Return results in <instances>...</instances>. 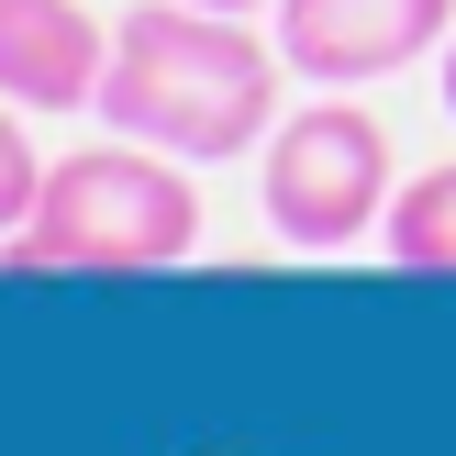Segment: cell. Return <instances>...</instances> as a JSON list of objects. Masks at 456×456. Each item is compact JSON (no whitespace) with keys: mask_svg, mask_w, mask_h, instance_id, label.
<instances>
[{"mask_svg":"<svg viewBox=\"0 0 456 456\" xmlns=\"http://www.w3.org/2000/svg\"><path fill=\"white\" fill-rule=\"evenodd\" d=\"M190 156L167 145H78L45 167V200L22 234H0V267L34 279V267H67V279H134V267H178L200 245V190Z\"/></svg>","mask_w":456,"mask_h":456,"instance_id":"7a4b0ae2","label":"cell"},{"mask_svg":"<svg viewBox=\"0 0 456 456\" xmlns=\"http://www.w3.org/2000/svg\"><path fill=\"white\" fill-rule=\"evenodd\" d=\"M34 200H45V156H34V134H22V101H0V234H22Z\"/></svg>","mask_w":456,"mask_h":456,"instance_id":"52a82bcc","label":"cell"},{"mask_svg":"<svg viewBox=\"0 0 456 456\" xmlns=\"http://www.w3.org/2000/svg\"><path fill=\"white\" fill-rule=\"evenodd\" d=\"M267 234L301 245V256H346L356 234H379L401 200L390 178V123H379L368 101H312V111H279V134H267Z\"/></svg>","mask_w":456,"mask_h":456,"instance_id":"3957f363","label":"cell"},{"mask_svg":"<svg viewBox=\"0 0 456 456\" xmlns=\"http://www.w3.org/2000/svg\"><path fill=\"white\" fill-rule=\"evenodd\" d=\"M456 34V0H279V56L312 89H368Z\"/></svg>","mask_w":456,"mask_h":456,"instance_id":"277c9868","label":"cell"},{"mask_svg":"<svg viewBox=\"0 0 456 456\" xmlns=\"http://www.w3.org/2000/svg\"><path fill=\"white\" fill-rule=\"evenodd\" d=\"M212 12H256V0H212ZM267 12H279V0H267Z\"/></svg>","mask_w":456,"mask_h":456,"instance_id":"9c48e42d","label":"cell"},{"mask_svg":"<svg viewBox=\"0 0 456 456\" xmlns=\"http://www.w3.org/2000/svg\"><path fill=\"white\" fill-rule=\"evenodd\" d=\"M111 22L89 0H0V101L22 111H101Z\"/></svg>","mask_w":456,"mask_h":456,"instance_id":"5b68a950","label":"cell"},{"mask_svg":"<svg viewBox=\"0 0 456 456\" xmlns=\"http://www.w3.org/2000/svg\"><path fill=\"white\" fill-rule=\"evenodd\" d=\"M390 267H412V279H456V167H423V178H401V200H390Z\"/></svg>","mask_w":456,"mask_h":456,"instance_id":"8992f818","label":"cell"},{"mask_svg":"<svg viewBox=\"0 0 456 456\" xmlns=\"http://www.w3.org/2000/svg\"><path fill=\"white\" fill-rule=\"evenodd\" d=\"M445 111H456V34H445Z\"/></svg>","mask_w":456,"mask_h":456,"instance_id":"ba28073f","label":"cell"},{"mask_svg":"<svg viewBox=\"0 0 456 456\" xmlns=\"http://www.w3.org/2000/svg\"><path fill=\"white\" fill-rule=\"evenodd\" d=\"M279 78L289 56L267 34H245V12L212 0H145L111 22V78H101V123L134 145H167L190 167L267 145L279 134Z\"/></svg>","mask_w":456,"mask_h":456,"instance_id":"6da1fadb","label":"cell"}]
</instances>
